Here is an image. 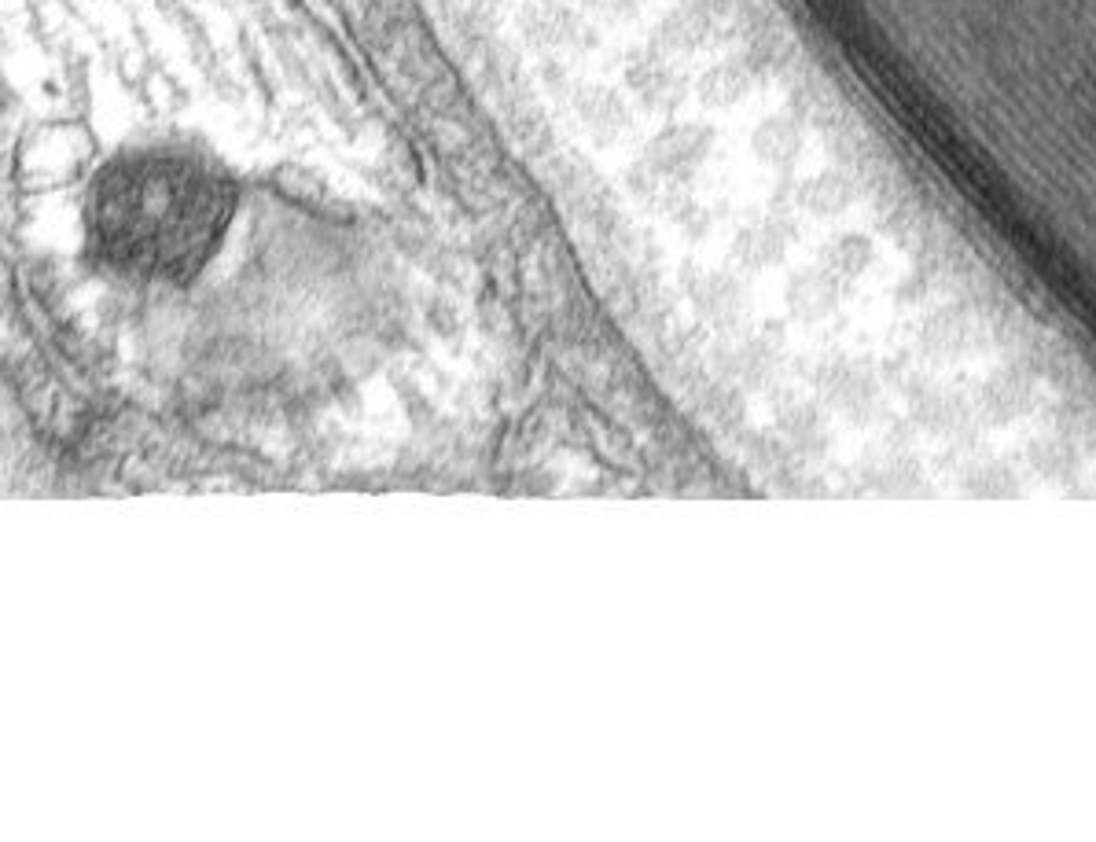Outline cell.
Instances as JSON below:
<instances>
[{"instance_id": "7c38bea8", "label": "cell", "mask_w": 1096, "mask_h": 842, "mask_svg": "<svg viewBox=\"0 0 1096 842\" xmlns=\"http://www.w3.org/2000/svg\"><path fill=\"white\" fill-rule=\"evenodd\" d=\"M736 368H740V375L751 386L765 383V375L776 368V346L769 343V339H754L751 346H743V350H740V361H736Z\"/></svg>"}, {"instance_id": "52a82bcc", "label": "cell", "mask_w": 1096, "mask_h": 842, "mask_svg": "<svg viewBox=\"0 0 1096 842\" xmlns=\"http://www.w3.org/2000/svg\"><path fill=\"white\" fill-rule=\"evenodd\" d=\"M920 343L931 357H957L968 346V321L957 310H938L924 321Z\"/></svg>"}, {"instance_id": "5bb4252c", "label": "cell", "mask_w": 1096, "mask_h": 842, "mask_svg": "<svg viewBox=\"0 0 1096 842\" xmlns=\"http://www.w3.org/2000/svg\"><path fill=\"white\" fill-rule=\"evenodd\" d=\"M780 430L792 441H798V446H806L809 438H820V419L809 405H795L780 413Z\"/></svg>"}, {"instance_id": "7a4b0ae2", "label": "cell", "mask_w": 1096, "mask_h": 842, "mask_svg": "<svg viewBox=\"0 0 1096 842\" xmlns=\"http://www.w3.org/2000/svg\"><path fill=\"white\" fill-rule=\"evenodd\" d=\"M689 299L695 305L703 321L714 324V328H729V324L740 321L747 294L732 277L725 272H700V277L689 280Z\"/></svg>"}, {"instance_id": "8992f818", "label": "cell", "mask_w": 1096, "mask_h": 842, "mask_svg": "<svg viewBox=\"0 0 1096 842\" xmlns=\"http://www.w3.org/2000/svg\"><path fill=\"white\" fill-rule=\"evenodd\" d=\"M784 247H787V236L780 225H751L736 236L732 255H736V261H743L747 269H765V266H773V261H780Z\"/></svg>"}, {"instance_id": "3957f363", "label": "cell", "mask_w": 1096, "mask_h": 842, "mask_svg": "<svg viewBox=\"0 0 1096 842\" xmlns=\"http://www.w3.org/2000/svg\"><path fill=\"white\" fill-rule=\"evenodd\" d=\"M839 302V277L831 269H809L787 283V310L795 321H820Z\"/></svg>"}, {"instance_id": "5b68a950", "label": "cell", "mask_w": 1096, "mask_h": 842, "mask_svg": "<svg viewBox=\"0 0 1096 842\" xmlns=\"http://www.w3.org/2000/svg\"><path fill=\"white\" fill-rule=\"evenodd\" d=\"M820 386H825V394H828V402L839 408V413H847V416H865V408L876 402V383L865 375V372H858V368H842L836 364L831 368V375L820 379Z\"/></svg>"}, {"instance_id": "ba28073f", "label": "cell", "mask_w": 1096, "mask_h": 842, "mask_svg": "<svg viewBox=\"0 0 1096 842\" xmlns=\"http://www.w3.org/2000/svg\"><path fill=\"white\" fill-rule=\"evenodd\" d=\"M754 147L765 162H787L798 151V133L787 122H765L754 136Z\"/></svg>"}, {"instance_id": "277c9868", "label": "cell", "mask_w": 1096, "mask_h": 842, "mask_svg": "<svg viewBox=\"0 0 1096 842\" xmlns=\"http://www.w3.org/2000/svg\"><path fill=\"white\" fill-rule=\"evenodd\" d=\"M1030 397H1035V383L1024 372H997L978 391V408L997 424H1011L1030 408Z\"/></svg>"}, {"instance_id": "9c48e42d", "label": "cell", "mask_w": 1096, "mask_h": 842, "mask_svg": "<svg viewBox=\"0 0 1096 842\" xmlns=\"http://www.w3.org/2000/svg\"><path fill=\"white\" fill-rule=\"evenodd\" d=\"M869 244L858 236H847V239H836L828 250H825V269H831L836 277H858L861 269L869 266Z\"/></svg>"}, {"instance_id": "9a60e30c", "label": "cell", "mask_w": 1096, "mask_h": 842, "mask_svg": "<svg viewBox=\"0 0 1096 842\" xmlns=\"http://www.w3.org/2000/svg\"><path fill=\"white\" fill-rule=\"evenodd\" d=\"M743 89H747V81L740 78V74H736L732 67H722L703 81V100L707 103H732Z\"/></svg>"}, {"instance_id": "4fadbf2b", "label": "cell", "mask_w": 1096, "mask_h": 842, "mask_svg": "<svg viewBox=\"0 0 1096 842\" xmlns=\"http://www.w3.org/2000/svg\"><path fill=\"white\" fill-rule=\"evenodd\" d=\"M806 203L817 210V214H836L850 203L847 184L839 177H817L814 184H806Z\"/></svg>"}, {"instance_id": "30bf717a", "label": "cell", "mask_w": 1096, "mask_h": 842, "mask_svg": "<svg viewBox=\"0 0 1096 842\" xmlns=\"http://www.w3.org/2000/svg\"><path fill=\"white\" fill-rule=\"evenodd\" d=\"M1030 457H1035V468H1038L1045 479H1067L1071 471L1078 468V460H1074V449H1071L1063 438H1045V441H1038V446L1030 449Z\"/></svg>"}, {"instance_id": "8fae6325", "label": "cell", "mask_w": 1096, "mask_h": 842, "mask_svg": "<svg viewBox=\"0 0 1096 842\" xmlns=\"http://www.w3.org/2000/svg\"><path fill=\"white\" fill-rule=\"evenodd\" d=\"M582 114H585V122L604 136L618 133V125H622V103H618V97H611L604 89L589 92L582 103Z\"/></svg>"}, {"instance_id": "6da1fadb", "label": "cell", "mask_w": 1096, "mask_h": 842, "mask_svg": "<svg viewBox=\"0 0 1096 842\" xmlns=\"http://www.w3.org/2000/svg\"><path fill=\"white\" fill-rule=\"evenodd\" d=\"M232 217V184L214 162L184 151H144L111 162L89 199L100 255L152 277H188L217 247Z\"/></svg>"}]
</instances>
